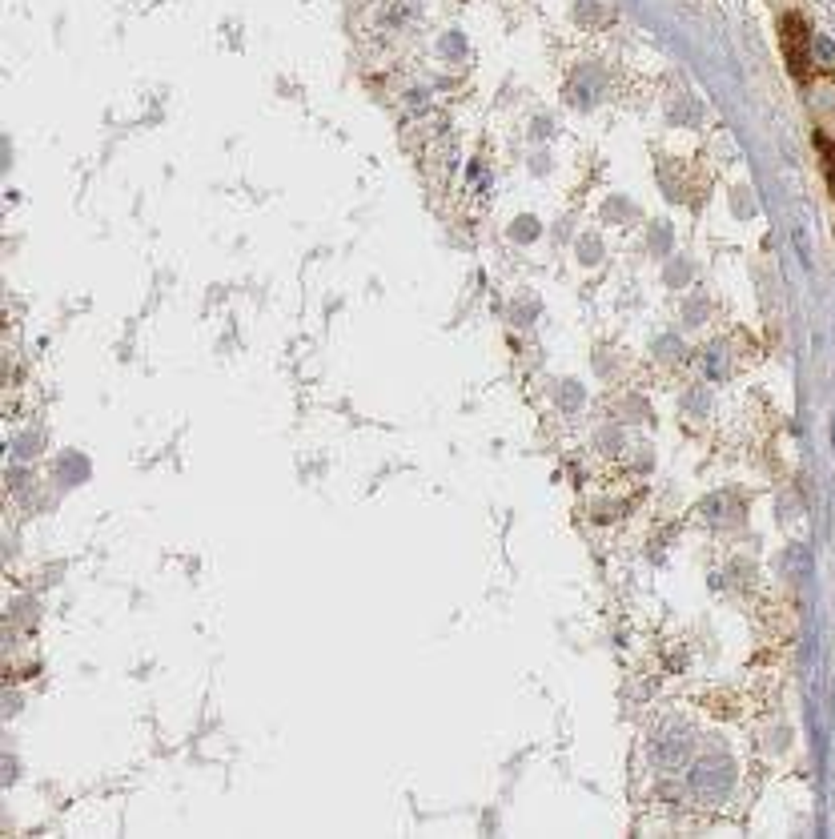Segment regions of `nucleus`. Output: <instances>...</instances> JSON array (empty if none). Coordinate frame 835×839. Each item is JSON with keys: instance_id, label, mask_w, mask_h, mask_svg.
I'll return each instance as SVG.
<instances>
[{"instance_id": "obj_1", "label": "nucleus", "mask_w": 835, "mask_h": 839, "mask_svg": "<svg viewBox=\"0 0 835 839\" xmlns=\"http://www.w3.org/2000/svg\"><path fill=\"white\" fill-rule=\"evenodd\" d=\"M783 49H787V65L799 77L807 69V25L799 17H783Z\"/></svg>"}, {"instance_id": "obj_2", "label": "nucleus", "mask_w": 835, "mask_h": 839, "mask_svg": "<svg viewBox=\"0 0 835 839\" xmlns=\"http://www.w3.org/2000/svg\"><path fill=\"white\" fill-rule=\"evenodd\" d=\"M823 145V153H827V181H831V189H835V149L827 145V141H819Z\"/></svg>"}]
</instances>
